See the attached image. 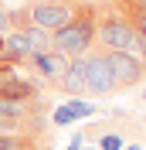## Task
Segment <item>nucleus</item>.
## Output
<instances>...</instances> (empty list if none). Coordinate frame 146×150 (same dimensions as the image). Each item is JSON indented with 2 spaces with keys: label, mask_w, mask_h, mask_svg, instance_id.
<instances>
[{
  "label": "nucleus",
  "mask_w": 146,
  "mask_h": 150,
  "mask_svg": "<svg viewBox=\"0 0 146 150\" xmlns=\"http://www.w3.org/2000/svg\"><path fill=\"white\" fill-rule=\"evenodd\" d=\"M82 58H72L68 62V68H65V75H61V82H58V89L61 92H68V96H85L88 92V85H85V72H82Z\"/></svg>",
  "instance_id": "obj_7"
},
{
  "label": "nucleus",
  "mask_w": 146,
  "mask_h": 150,
  "mask_svg": "<svg viewBox=\"0 0 146 150\" xmlns=\"http://www.w3.org/2000/svg\"><path fill=\"white\" fill-rule=\"evenodd\" d=\"M116 4H119V10H122V14L133 21L136 34L146 38V0H116Z\"/></svg>",
  "instance_id": "obj_9"
},
{
  "label": "nucleus",
  "mask_w": 146,
  "mask_h": 150,
  "mask_svg": "<svg viewBox=\"0 0 146 150\" xmlns=\"http://www.w3.org/2000/svg\"><path fill=\"white\" fill-rule=\"evenodd\" d=\"M99 147L102 150H122V137L112 133V137H99Z\"/></svg>",
  "instance_id": "obj_10"
},
{
  "label": "nucleus",
  "mask_w": 146,
  "mask_h": 150,
  "mask_svg": "<svg viewBox=\"0 0 146 150\" xmlns=\"http://www.w3.org/2000/svg\"><path fill=\"white\" fill-rule=\"evenodd\" d=\"M126 150H139V143H129V147H126Z\"/></svg>",
  "instance_id": "obj_18"
},
{
  "label": "nucleus",
  "mask_w": 146,
  "mask_h": 150,
  "mask_svg": "<svg viewBox=\"0 0 146 150\" xmlns=\"http://www.w3.org/2000/svg\"><path fill=\"white\" fill-rule=\"evenodd\" d=\"M82 72H85V85L88 92L95 96H112L116 92V79H112V68H109V58H105V48H88L82 55Z\"/></svg>",
  "instance_id": "obj_3"
},
{
  "label": "nucleus",
  "mask_w": 146,
  "mask_h": 150,
  "mask_svg": "<svg viewBox=\"0 0 146 150\" xmlns=\"http://www.w3.org/2000/svg\"><path fill=\"white\" fill-rule=\"evenodd\" d=\"M133 55H136L139 62L146 65V38H143V34H136V45H133Z\"/></svg>",
  "instance_id": "obj_14"
},
{
  "label": "nucleus",
  "mask_w": 146,
  "mask_h": 150,
  "mask_svg": "<svg viewBox=\"0 0 146 150\" xmlns=\"http://www.w3.org/2000/svg\"><path fill=\"white\" fill-rule=\"evenodd\" d=\"M95 4V45L105 51H133L136 28L119 10L116 0H92Z\"/></svg>",
  "instance_id": "obj_1"
},
{
  "label": "nucleus",
  "mask_w": 146,
  "mask_h": 150,
  "mask_svg": "<svg viewBox=\"0 0 146 150\" xmlns=\"http://www.w3.org/2000/svg\"><path fill=\"white\" fill-rule=\"evenodd\" d=\"M105 58H109L112 79H116V92H129L146 82V65L133 51H105Z\"/></svg>",
  "instance_id": "obj_4"
},
{
  "label": "nucleus",
  "mask_w": 146,
  "mask_h": 150,
  "mask_svg": "<svg viewBox=\"0 0 146 150\" xmlns=\"http://www.w3.org/2000/svg\"><path fill=\"white\" fill-rule=\"evenodd\" d=\"M139 103H146V82L139 85Z\"/></svg>",
  "instance_id": "obj_17"
},
{
  "label": "nucleus",
  "mask_w": 146,
  "mask_h": 150,
  "mask_svg": "<svg viewBox=\"0 0 146 150\" xmlns=\"http://www.w3.org/2000/svg\"><path fill=\"white\" fill-rule=\"evenodd\" d=\"M68 109H72V116H88L92 106H88V103H78V99H72V103H68Z\"/></svg>",
  "instance_id": "obj_13"
},
{
  "label": "nucleus",
  "mask_w": 146,
  "mask_h": 150,
  "mask_svg": "<svg viewBox=\"0 0 146 150\" xmlns=\"http://www.w3.org/2000/svg\"><path fill=\"white\" fill-rule=\"evenodd\" d=\"M51 48L61 51L65 58H82L88 48H95V4L82 0L75 17L51 34Z\"/></svg>",
  "instance_id": "obj_2"
},
{
  "label": "nucleus",
  "mask_w": 146,
  "mask_h": 150,
  "mask_svg": "<svg viewBox=\"0 0 146 150\" xmlns=\"http://www.w3.org/2000/svg\"><path fill=\"white\" fill-rule=\"evenodd\" d=\"M14 75H20V72H17V65H10V62H0V85L7 82V79H14Z\"/></svg>",
  "instance_id": "obj_12"
},
{
  "label": "nucleus",
  "mask_w": 146,
  "mask_h": 150,
  "mask_svg": "<svg viewBox=\"0 0 146 150\" xmlns=\"http://www.w3.org/2000/svg\"><path fill=\"white\" fill-rule=\"evenodd\" d=\"M143 130H146V116H143Z\"/></svg>",
  "instance_id": "obj_19"
},
{
  "label": "nucleus",
  "mask_w": 146,
  "mask_h": 150,
  "mask_svg": "<svg viewBox=\"0 0 146 150\" xmlns=\"http://www.w3.org/2000/svg\"><path fill=\"white\" fill-rule=\"evenodd\" d=\"M0 150H51L48 137L34 133H0Z\"/></svg>",
  "instance_id": "obj_8"
},
{
  "label": "nucleus",
  "mask_w": 146,
  "mask_h": 150,
  "mask_svg": "<svg viewBox=\"0 0 146 150\" xmlns=\"http://www.w3.org/2000/svg\"><path fill=\"white\" fill-rule=\"evenodd\" d=\"M10 34V10L4 7V0H0V38Z\"/></svg>",
  "instance_id": "obj_11"
},
{
  "label": "nucleus",
  "mask_w": 146,
  "mask_h": 150,
  "mask_svg": "<svg viewBox=\"0 0 146 150\" xmlns=\"http://www.w3.org/2000/svg\"><path fill=\"white\" fill-rule=\"evenodd\" d=\"M78 4H82V0H75V4H37V0H27V4H24V10H27V17L34 21L41 31L55 34L58 28H65V24L75 17Z\"/></svg>",
  "instance_id": "obj_5"
},
{
  "label": "nucleus",
  "mask_w": 146,
  "mask_h": 150,
  "mask_svg": "<svg viewBox=\"0 0 146 150\" xmlns=\"http://www.w3.org/2000/svg\"><path fill=\"white\" fill-rule=\"evenodd\" d=\"M68 120H75V116H72V109H68V106L55 112V123H58V126H65V123H68Z\"/></svg>",
  "instance_id": "obj_15"
},
{
  "label": "nucleus",
  "mask_w": 146,
  "mask_h": 150,
  "mask_svg": "<svg viewBox=\"0 0 146 150\" xmlns=\"http://www.w3.org/2000/svg\"><path fill=\"white\" fill-rule=\"evenodd\" d=\"M68 62H72V58H65L61 51L48 48V51H31V58L24 65H31V75H34L41 85H58L61 75H65V68H68Z\"/></svg>",
  "instance_id": "obj_6"
},
{
  "label": "nucleus",
  "mask_w": 146,
  "mask_h": 150,
  "mask_svg": "<svg viewBox=\"0 0 146 150\" xmlns=\"http://www.w3.org/2000/svg\"><path fill=\"white\" fill-rule=\"evenodd\" d=\"M37 4H75V0H37Z\"/></svg>",
  "instance_id": "obj_16"
}]
</instances>
